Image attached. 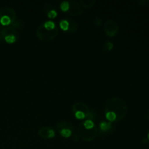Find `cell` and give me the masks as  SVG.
I'll list each match as a JSON object with an SVG mask.
<instances>
[{
    "instance_id": "8",
    "label": "cell",
    "mask_w": 149,
    "mask_h": 149,
    "mask_svg": "<svg viewBox=\"0 0 149 149\" xmlns=\"http://www.w3.org/2000/svg\"><path fill=\"white\" fill-rule=\"evenodd\" d=\"M60 26L63 30L66 31L69 29V23L66 20H63L60 22Z\"/></svg>"
},
{
    "instance_id": "9",
    "label": "cell",
    "mask_w": 149,
    "mask_h": 149,
    "mask_svg": "<svg viewBox=\"0 0 149 149\" xmlns=\"http://www.w3.org/2000/svg\"><path fill=\"white\" fill-rule=\"evenodd\" d=\"M83 125H84V128H86L87 130L93 129L95 126L94 122H93L92 120H90V119H88V120H86L85 122H84V124H83Z\"/></svg>"
},
{
    "instance_id": "3",
    "label": "cell",
    "mask_w": 149,
    "mask_h": 149,
    "mask_svg": "<svg viewBox=\"0 0 149 149\" xmlns=\"http://www.w3.org/2000/svg\"><path fill=\"white\" fill-rule=\"evenodd\" d=\"M13 23L11 18L7 15H0V23L3 26H9Z\"/></svg>"
},
{
    "instance_id": "5",
    "label": "cell",
    "mask_w": 149,
    "mask_h": 149,
    "mask_svg": "<svg viewBox=\"0 0 149 149\" xmlns=\"http://www.w3.org/2000/svg\"><path fill=\"white\" fill-rule=\"evenodd\" d=\"M100 128L103 131H105V132L109 131L111 128V122L107 123L106 122H101L100 123Z\"/></svg>"
},
{
    "instance_id": "18",
    "label": "cell",
    "mask_w": 149,
    "mask_h": 149,
    "mask_svg": "<svg viewBox=\"0 0 149 149\" xmlns=\"http://www.w3.org/2000/svg\"><path fill=\"white\" fill-rule=\"evenodd\" d=\"M148 119H149V110H148Z\"/></svg>"
},
{
    "instance_id": "12",
    "label": "cell",
    "mask_w": 149,
    "mask_h": 149,
    "mask_svg": "<svg viewBox=\"0 0 149 149\" xmlns=\"http://www.w3.org/2000/svg\"><path fill=\"white\" fill-rule=\"evenodd\" d=\"M75 116L78 119H83L85 118V114H84V112L77 111L75 112Z\"/></svg>"
},
{
    "instance_id": "13",
    "label": "cell",
    "mask_w": 149,
    "mask_h": 149,
    "mask_svg": "<svg viewBox=\"0 0 149 149\" xmlns=\"http://www.w3.org/2000/svg\"><path fill=\"white\" fill-rule=\"evenodd\" d=\"M57 15H58V13H57V12L55 10H50L47 13V15L49 18H55L57 16Z\"/></svg>"
},
{
    "instance_id": "14",
    "label": "cell",
    "mask_w": 149,
    "mask_h": 149,
    "mask_svg": "<svg viewBox=\"0 0 149 149\" xmlns=\"http://www.w3.org/2000/svg\"><path fill=\"white\" fill-rule=\"evenodd\" d=\"M55 136V132L52 129H48L47 131V138H52Z\"/></svg>"
},
{
    "instance_id": "6",
    "label": "cell",
    "mask_w": 149,
    "mask_h": 149,
    "mask_svg": "<svg viewBox=\"0 0 149 149\" xmlns=\"http://www.w3.org/2000/svg\"><path fill=\"white\" fill-rule=\"evenodd\" d=\"M106 119L108 120H109L110 122H113L116 119L117 116H116V114L115 113L112 111H107L106 113Z\"/></svg>"
},
{
    "instance_id": "2",
    "label": "cell",
    "mask_w": 149,
    "mask_h": 149,
    "mask_svg": "<svg viewBox=\"0 0 149 149\" xmlns=\"http://www.w3.org/2000/svg\"><path fill=\"white\" fill-rule=\"evenodd\" d=\"M0 15L9 16L11 18L13 22L15 19V13L14 10H13L11 8L7 7H3L0 9Z\"/></svg>"
},
{
    "instance_id": "11",
    "label": "cell",
    "mask_w": 149,
    "mask_h": 149,
    "mask_svg": "<svg viewBox=\"0 0 149 149\" xmlns=\"http://www.w3.org/2000/svg\"><path fill=\"white\" fill-rule=\"evenodd\" d=\"M61 134L64 138H68L71 135V130L70 129H63L61 131Z\"/></svg>"
},
{
    "instance_id": "17",
    "label": "cell",
    "mask_w": 149,
    "mask_h": 149,
    "mask_svg": "<svg viewBox=\"0 0 149 149\" xmlns=\"http://www.w3.org/2000/svg\"><path fill=\"white\" fill-rule=\"evenodd\" d=\"M1 37H2V36H1V31H0V42H1Z\"/></svg>"
},
{
    "instance_id": "4",
    "label": "cell",
    "mask_w": 149,
    "mask_h": 149,
    "mask_svg": "<svg viewBox=\"0 0 149 149\" xmlns=\"http://www.w3.org/2000/svg\"><path fill=\"white\" fill-rule=\"evenodd\" d=\"M44 27L46 30L47 31H52L55 29V25L54 23V22L51 21V20H48L46 21L44 24Z\"/></svg>"
},
{
    "instance_id": "16",
    "label": "cell",
    "mask_w": 149,
    "mask_h": 149,
    "mask_svg": "<svg viewBox=\"0 0 149 149\" xmlns=\"http://www.w3.org/2000/svg\"><path fill=\"white\" fill-rule=\"evenodd\" d=\"M100 23H101V21H100V18H99V17H97V18L95 19V24L96 26H100Z\"/></svg>"
},
{
    "instance_id": "19",
    "label": "cell",
    "mask_w": 149,
    "mask_h": 149,
    "mask_svg": "<svg viewBox=\"0 0 149 149\" xmlns=\"http://www.w3.org/2000/svg\"><path fill=\"white\" fill-rule=\"evenodd\" d=\"M148 139L149 140V132H148Z\"/></svg>"
},
{
    "instance_id": "1",
    "label": "cell",
    "mask_w": 149,
    "mask_h": 149,
    "mask_svg": "<svg viewBox=\"0 0 149 149\" xmlns=\"http://www.w3.org/2000/svg\"><path fill=\"white\" fill-rule=\"evenodd\" d=\"M106 26H109V29L110 28V30H109L108 31H106V33L108 34V36H116V33L118 31V26L116 25V23H114L113 21L111 20H109V21L106 22Z\"/></svg>"
},
{
    "instance_id": "7",
    "label": "cell",
    "mask_w": 149,
    "mask_h": 149,
    "mask_svg": "<svg viewBox=\"0 0 149 149\" xmlns=\"http://www.w3.org/2000/svg\"><path fill=\"white\" fill-rule=\"evenodd\" d=\"M4 40L6 41V42H7V43L9 44L14 43V42L16 41V36L13 34L7 35V36H4Z\"/></svg>"
},
{
    "instance_id": "15",
    "label": "cell",
    "mask_w": 149,
    "mask_h": 149,
    "mask_svg": "<svg viewBox=\"0 0 149 149\" xmlns=\"http://www.w3.org/2000/svg\"><path fill=\"white\" fill-rule=\"evenodd\" d=\"M113 44L111 43V42H106V45H105V48H106V50L107 51H110L111 49L113 48Z\"/></svg>"
},
{
    "instance_id": "10",
    "label": "cell",
    "mask_w": 149,
    "mask_h": 149,
    "mask_svg": "<svg viewBox=\"0 0 149 149\" xmlns=\"http://www.w3.org/2000/svg\"><path fill=\"white\" fill-rule=\"evenodd\" d=\"M61 8L63 12L68 11L70 8V3L66 1H63V2L61 4Z\"/></svg>"
}]
</instances>
